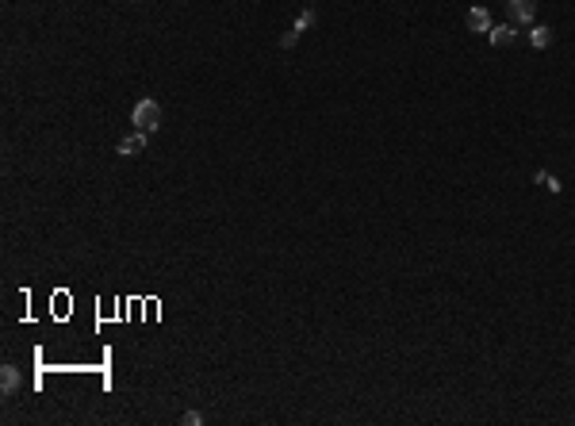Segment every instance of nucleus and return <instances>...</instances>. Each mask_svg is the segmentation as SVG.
Returning a JSON list of instances; mask_svg holds the SVG:
<instances>
[{"mask_svg": "<svg viewBox=\"0 0 575 426\" xmlns=\"http://www.w3.org/2000/svg\"><path fill=\"white\" fill-rule=\"evenodd\" d=\"M311 23H315V8H307V12L303 16H299V20L296 23H291V31L284 35V39H280V46H284V50H291V46H296V39H299V35H303L307 31V27Z\"/></svg>", "mask_w": 575, "mask_h": 426, "instance_id": "4", "label": "nucleus"}, {"mask_svg": "<svg viewBox=\"0 0 575 426\" xmlns=\"http://www.w3.org/2000/svg\"><path fill=\"white\" fill-rule=\"evenodd\" d=\"M506 12L514 23H533L537 16V0H506Z\"/></svg>", "mask_w": 575, "mask_h": 426, "instance_id": "2", "label": "nucleus"}, {"mask_svg": "<svg viewBox=\"0 0 575 426\" xmlns=\"http://www.w3.org/2000/svg\"><path fill=\"white\" fill-rule=\"evenodd\" d=\"M537 185H545V188H549V192H560V181H556L552 173H545V169H541V173H537Z\"/></svg>", "mask_w": 575, "mask_h": 426, "instance_id": "9", "label": "nucleus"}, {"mask_svg": "<svg viewBox=\"0 0 575 426\" xmlns=\"http://www.w3.org/2000/svg\"><path fill=\"white\" fill-rule=\"evenodd\" d=\"M135 4H138V0H135Z\"/></svg>", "mask_w": 575, "mask_h": 426, "instance_id": "11", "label": "nucleus"}, {"mask_svg": "<svg viewBox=\"0 0 575 426\" xmlns=\"http://www.w3.org/2000/svg\"><path fill=\"white\" fill-rule=\"evenodd\" d=\"M464 23H468V31H476V35H491V12H487V8H468V16H464Z\"/></svg>", "mask_w": 575, "mask_h": 426, "instance_id": "3", "label": "nucleus"}, {"mask_svg": "<svg viewBox=\"0 0 575 426\" xmlns=\"http://www.w3.org/2000/svg\"><path fill=\"white\" fill-rule=\"evenodd\" d=\"M16 388H20V368H16V365H4V368H0V392L12 395Z\"/></svg>", "mask_w": 575, "mask_h": 426, "instance_id": "7", "label": "nucleus"}, {"mask_svg": "<svg viewBox=\"0 0 575 426\" xmlns=\"http://www.w3.org/2000/svg\"><path fill=\"white\" fill-rule=\"evenodd\" d=\"M181 422H184V426H203V415H200V411H184Z\"/></svg>", "mask_w": 575, "mask_h": 426, "instance_id": "10", "label": "nucleus"}, {"mask_svg": "<svg viewBox=\"0 0 575 426\" xmlns=\"http://www.w3.org/2000/svg\"><path fill=\"white\" fill-rule=\"evenodd\" d=\"M514 39H518L514 23H498V27H491V43L498 46V50H506V46H514Z\"/></svg>", "mask_w": 575, "mask_h": 426, "instance_id": "6", "label": "nucleus"}, {"mask_svg": "<svg viewBox=\"0 0 575 426\" xmlns=\"http://www.w3.org/2000/svg\"><path fill=\"white\" fill-rule=\"evenodd\" d=\"M530 43L537 46V50H545V46L552 43V31H549V27H533V31H530Z\"/></svg>", "mask_w": 575, "mask_h": 426, "instance_id": "8", "label": "nucleus"}, {"mask_svg": "<svg viewBox=\"0 0 575 426\" xmlns=\"http://www.w3.org/2000/svg\"><path fill=\"white\" fill-rule=\"evenodd\" d=\"M130 123H135V131H143V135H154V131L162 127V104L143 97L135 104V111H130Z\"/></svg>", "mask_w": 575, "mask_h": 426, "instance_id": "1", "label": "nucleus"}, {"mask_svg": "<svg viewBox=\"0 0 575 426\" xmlns=\"http://www.w3.org/2000/svg\"><path fill=\"white\" fill-rule=\"evenodd\" d=\"M146 138H150V135H143V131H135V135H127L123 142H119V150H116V154H119V158H138V154L146 150Z\"/></svg>", "mask_w": 575, "mask_h": 426, "instance_id": "5", "label": "nucleus"}]
</instances>
